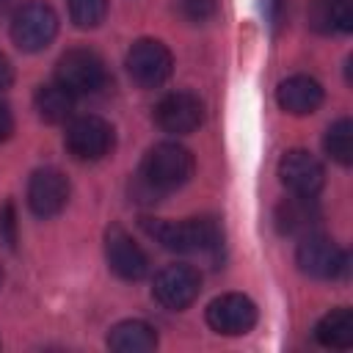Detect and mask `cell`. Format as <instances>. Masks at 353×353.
<instances>
[{"label":"cell","instance_id":"obj_1","mask_svg":"<svg viewBox=\"0 0 353 353\" xmlns=\"http://www.w3.org/2000/svg\"><path fill=\"white\" fill-rule=\"evenodd\" d=\"M193 174V154L179 143H157L146 152L135 182L132 196L138 201H160L163 196L179 190Z\"/></svg>","mask_w":353,"mask_h":353},{"label":"cell","instance_id":"obj_2","mask_svg":"<svg viewBox=\"0 0 353 353\" xmlns=\"http://www.w3.org/2000/svg\"><path fill=\"white\" fill-rule=\"evenodd\" d=\"M143 232L154 237L163 248L176 254H210L221 248V226L212 218H188V221H157L143 218Z\"/></svg>","mask_w":353,"mask_h":353},{"label":"cell","instance_id":"obj_3","mask_svg":"<svg viewBox=\"0 0 353 353\" xmlns=\"http://www.w3.org/2000/svg\"><path fill=\"white\" fill-rule=\"evenodd\" d=\"M55 83L63 85L72 97L97 94V91L105 88V83H108L105 61H102L94 50H85V47L66 50V52L58 58Z\"/></svg>","mask_w":353,"mask_h":353},{"label":"cell","instance_id":"obj_4","mask_svg":"<svg viewBox=\"0 0 353 353\" xmlns=\"http://www.w3.org/2000/svg\"><path fill=\"white\" fill-rule=\"evenodd\" d=\"M58 33V14L41 3L30 0L19 6L11 17V39L22 52H39L44 50Z\"/></svg>","mask_w":353,"mask_h":353},{"label":"cell","instance_id":"obj_5","mask_svg":"<svg viewBox=\"0 0 353 353\" xmlns=\"http://www.w3.org/2000/svg\"><path fill=\"white\" fill-rule=\"evenodd\" d=\"M171 50L157 39H141L127 52V72L141 88H157L171 77Z\"/></svg>","mask_w":353,"mask_h":353},{"label":"cell","instance_id":"obj_6","mask_svg":"<svg viewBox=\"0 0 353 353\" xmlns=\"http://www.w3.org/2000/svg\"><path fill=\"white\" fill-rule=\"evenodd\" d=\"M201 292V276L190 265H165L152 284V295L163 309L182 312Z\"/></svg>","mask_w":353,"mask_h":353},{"label":"cell","instance_id":"obj_7","mask_svg":"<svg viewBox=\"0 0 353 353\" xmlns=\"http://www.w3.org/2000/svg\"><path fill=\"white\" fill-rule=\"evenodd\" d=\"M113 127L99 116H80L66 127V149L74 160H102L113 149Z\"/></svg>","mask_w":353,"mask_h":353},{"label":"cell","instance_id":"obj_8","mask_svg":"<svg viewBox=\"0 0 353 353\" xmlns=\"http://www.w3.org/2000/svg\"><path fill=\"white\" fill-rule=\"evenodd\" d=\"M295 262L312 279H339L347 270V254L334 240H328L317 232L301 237Z\"/></svg>","mask_w":353,"mask_h":353},{"label":"cell","instance_id":"obj_9","mask_svg":"<svg viewBox=\"0 0 353 353\" xmlns=\"http://www.w3.org/2000/svg\"><path fill=\"white\" fill-rule=\"evenodd\" d=\"M105 259H108V268L119 279H124V281H141L149 273V256H146V251L119 223H113L105 232Z\"/></svg>","mask_w":353,"mask_h":353},{"label":"cell","instance_id":"obj_10","mask_svg":"<svg viewBox=\"0 0 353 353\" xmlns=\"http://www.w3.org/2000/svg\"><path fill=\"white\" fill-rule=\"evenodd\" d=\"M207 325L223 336L248 334L256 325V306L240 292H226L207 306Z\"/></svg>","mask_w":353,"mask_h":353},{"label":"cell","instance_id":"obj_11","mask_svg":"<svg viewBox=\"0 0 353 353\" xmlns=\"http://www.w3.org/2000/svg\"><path fill=\"white\" fill-rule=\"evenodd\" d=\"M154 121L171 135H188L204 121V105L190 91H171L157 102Z\"/></svg>","mask_w":353,"mask_h":353},{"label":"cell","instance_id":"obj_12","mask_svg":"<svg viewBox=\"0 0 353 353\" xmlns=\"http://www.w3.org/2000/svg\"><path fill=\"white\" fill-rule=\"evenodd\" d=\"M279 176L281 185L295 196H317L325 182V171L320 160L303 149H290L279 160Z\"/></svg>","mask_w":353,"mask_h":353},{"label":"cell","instance_id":"obj_13","mask_svg":"<svg viewBox=\"0 0 353 353\" xmlns=\"http://www.w3.org/2000/svg\"><path fill=\"white\" fill-rule=\"evenodd\" d=\"M69 201V182L58 168H39L33 171L28 182V204L33 215L39 218H52L58 215Z\"/></svg>","mask_w":353,"mask_h":353},{"label":"cell","instance_id":"obj_14","mask_svg":"<svg viewBox=\"0 0 353 353\" xmlns=\"http://www.w3.org/2000/svg\"><path fill=\"white\" fill-rule=\"evenodd\" d=\"M323 223V210L314 196H290L276 207V226L281 234L292 237H306L314 234L317 226Z\"/></svg>","mask_w":353,"mask_h":353},{"label":"cell","instance_id":"obj_15","mask_svg":"<svg viewBox=\"0 0 353 353\" xmlns=\"http://www.w3.org/2000/svg\"><path fill=\"white\" fill-rule=\"evenodd\" d=\"M276 99H279L281 110H287L292 116H306L323 105V85L309 74H292L279 83Z\"/></svg>","mask_w":353,"mask_h":353},{"label":"cell","instance_id":"obj_16","mask_svg":"<svg viewBox=\"0 0 353 353\" xmlns=\"http://www.w3.org/2000/svg\"><path fill=\"white\" fill-rule=\"evenodd\" d=\"M108 347L116 353H149L157 347V334L143 320H121L110 328Z\"/></svg>","mask_w":353,"mask_h":353},{"label":"cell","instance_id":"obj_17","mask_svg":"<svg viewBox=\"0 0 353 353\" xmlns=\"http://www.w3.org/2000/svg\"><path fill=\"white\" fill-rule=\"evenodd\" d=\"M309 25L317 33H350L353 0H314L309 8Z\"/></svg>","mask_w":353,"mask_h":353},{"label":"cell","instance_id":"obj_18","mask_svg":"<svg viewBox=\"0 0 353 353\" xmlns=\"http://www.w3.org/2000/svg\"><path fill=\"white\" fill-rule=\"evenodd\" d=\"M314 336L320 345L334 347V350H347L353 345V312L339 306L331 309L314 328Z\"/></svg>","mask_w":353,"mask_h":353},{"label":"cell","instance_id":"obj_19","mask_svg":"<svg viewBox=\"0 0 353 353\" xmlns=\"http://www.w3.org/2000/svg\"><path fill=\"white\" fill-rule=\"evenodd\" d=\"M33 102H36L39 116H41L47 124H61V121H66V119L72 116V110H74V97H72L63 85H58V83L39 85Z\"/></svg>","mask_w":353,"mask_h":353},{"label":"cell","instance_id":"obj_20","mask_svg":"<svg viewBox=\"0 0 353 353\" xmlns=\"http://www.w3.org/2000/svg\"><path fill=\"white\" fill-rule=\"evenodd\" d=\"M323 146H325L331 160H336L339 165H350V160H353V124H350V119L334 121L325 130Z\"/></svg>","mask_w":353,"mask_h":353},{"label":"cell","instance_id":"obj_21","mask_svg":"<svg viewBox=\"0 0 353 353\" xmlns=\"http://www.w3.org/2000/svg\"><path fill=\"white\" fill-rule=\"evenodd\" d=\"M66 6L77 28H97L108 14V0H66Z\"/></svg>","mask_w":353,"mask_h":353},{"label":"cell","instance_id":"obj_22","mask_svg":"<svg viewBox=\"0 0 353 353\" xmlns=\"http://www.w3.org/2000/svg\"><path fill=\"white\" fill-rule=\"evenodd\" d=\"M0 240L8 248H14V243H17V212H14L11 201H6L0 207Z\"/></svg>","mask_w":353,"mask_h":353},{"label":"cell","instance_id":"obj_23","mask_svg":"<svg viewBox=\"0 0 353 353\" xmlns=\"http://www.w3.org/2000/svg\"><path fill=\"white\" fill-rule=\"evenodd\" d=\"M179 3H182L185 17H190V19H196V22L212 17V14H215V6H218V0H179Z\"/></svg>","mask_w":353,"mask_h":353},{"label":"cell","instance_id":"obj_24","mask_svg":"<svg viewBox=\"0 0 353 353\" xmlns=\"http://www.w3.org/2000/svg\"><path fill=\"white\" fill-rule=\"evenodd\" d=\"M11 132H14V113L6 102H0V141L11 138Z\"/></svg>","mask_w":353,"mask_h":353},{"label":"cell","instance_id":"obj_25","mask_svg":"<svg viewBox=\"0 0 353 353\" xmlns=\"http://www.w3.org/2000/svg\"><path fill=\"white\" fill-rule=\"evenodd\" d=\"M11 83H14V66H11V61L0 52V91L11 88Z\"/></svg>","mask_w":353,"mask_h":353},{"label":"cell","instance_id":"obj_26","mask_svg":"<svg viewBox=\"0 0 353 353\" xmlns=\"http://www.w3.org/2000/svg\"><path fill=\"white\" fill-rule=\"evenodd\" d=\"M14 6H17V0H0V17H6Z\"/></svg>","mask_w":353,"mask_h":353},{"label":"cell","instance_id":"obj_27","mask_svg":"<svg viewBox=\"0 0 353 353\" xmlns=\"http://www.w3.org/2000/svg\"><path fill=\"white\" fill-rule=\"evenodd\" d=\"M0 284H3V270H0Z\"/></svg>","mask_w":353,"mask_h":353}]
</instances>
